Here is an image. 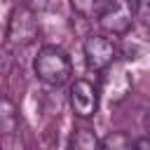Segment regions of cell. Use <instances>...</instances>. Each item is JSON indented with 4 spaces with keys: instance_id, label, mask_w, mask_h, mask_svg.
I'll list each match as a JSON object with an SVG mask.
<instances>
[{
    "instance_id": "5b68a950",
    "label": "cell",
    "mask_w": 150,
    "mask_h": 150,
    "mask_svg": "<svg viewBox=\"0 0 150 150\" xmlns=\"http://www.w3.org/2000/svg\"><path fill=\"white\" fill-rule=\"evenodd\" d=\"M129 89H131V80L122 63H112L110 68L103 70V94L108 101H112V103L122 101L129 94Z\"/></svg>"
},
{
    "instance_id": "8fae6325",
    "label": "cell",
    "mask_w": 150,
    "mask_h": 150,
    "mask_svg": "<svg viewBox=\"0 0 150 150\" xmlns=\"http://www.w3.org/2000/svg\"><path fill=\"white\" fill-rule=\"evenodd\" d=\"M136 16L150 26V0H136Z\"/></svg>"
},
{
    "instance_id": "3957f363",
    "label": "cell",
    "mask_w": 150,
    "mask_h": 150,
    "mask_svg": "<svg viewBox=\"0 0 150 150\" xmlns=\"http://www.w3.org/2000/svg\"><path fill=\"white\" fill-rule=\"evenodd\" d=\"M84 59L89 70L103 73L115 63V45L103 35H89L84 40Z\"/></svg>"
},
{
    "instance_id": "52a82bcc",
    "label": "cell",
    "mask_w": 150,
    "mask_h": 150,
    "mask_svg": "<svg viewBox=\"0 0 150 150\" xmlns=\"http://www.w3.org/2000/svg\"><path fill=\"white\" fill-rule=\"evenodd\" d=\"M70 5H73V9L82 19H96V21H101L115 7V0H70Z\"/></svg>"
},
{
    "instance_id": "6da1fadb",
    "label": "cell",
    "mask_w": 150,
    "mask_h": 150,
    "mask_svg": "<svg viewBox=\"0 0 150 150\" xmlns=\"http://www.w3.org/2000/svg\"><path fill=\"white\" fill-rule=\"evenodd\" d=\"M35 75L52 87H61L63 82H68V77L73 75V63L68 59V54L56 47V45H45L40 47L38 56H35Z\"/></svg>"
},
{
    "instance_id": "7c38bea8",
    "label": "cell",
    "mask_w": 150,
    "mask_h": 150,
    "mask_svg": "<svg viewBox=\"0 0 150 150\" xmlns=\"http://www.w3.org/2000/svg\"><path fill=\"white\" fill-rule=\"evenodd\" d=\"M131 150H150V138H136Z\"/></svg>"
},
{
    "instance_id": "9c48e42d",
    "label": "cell",
    "mask_w": 150,
    "mask_h": 150,
    "mask_svg": "<svg viewBox=\"0 0 150 150\" xmlns=\"http://www.w3.org/2000/svg\"><path fill=\"white\" fill-rule=\"evenodd\" d=\"M131 148H134V141L122 131H112L101 141V150H131Z\"/></svg>"
},
{
    "instance_id": "277c9868",
    "label": "cell",
    "mask_w": 150,
    "mask_h": 150,
    "mask_svg": "<svg viewBox=\"0 0 150 150\" xmlns=\"http://www.w3.org/2000/svg\"><path fill=\"white\" fill-rule=\"evenodd\" d=\"M70 105L75 110V115L80 117H91L98 108V91L91 82L87 80H75V84L70 87Z\"/></svg>"
},
{
    "instance_id": "7a4b0ae2",
    "label": "cell",
    "mask_w": 150,
    "mask_h": 150,
    "mask_svg": "<svg viewBox=\"0 0 150 150\" xmlns=\"http://www.w3.org/2000/svg\"><path fill=\"white\" fill-rule=\"evenodd\" d=\"M38 38V16L28 5H21L12 12L7 23V42L14 47H26Z\"/></svg>"
},
{
    "instance_id": "ba28073f",
    "label": "cell",
    "mask_w": 150,
    "mask_h": 150,
    "mask_svg": "<svg viewBox=\"0 0 150 150\" xmlns=\"http://www.w3.org/2000/svg\"><path fill=\"white\" fill-rule=\"evenodd\" d=\"M68 150H101V141L96 138V134L91 129H75L70 141H68Z\"/></svg>"
},
{
    "instance_id": "30bf717a",
    "label": "cell",
    "mask_w": 150,
    "mask_h": 150,
    "mask_svg": "<svg viewBox=\"0 0 150 150\" xmlns=\"http://www.w3.org/2000/svg\"><path fill=\"white\" fill-rule=\"evenodd\" d=\"M0 115H2V131H5V134H12V131H14V120H16V115H14V105H12L7 98L2 101V112H0Z\"/></svg>"
},
{
    "instance_id": "8992f818",
    "label": "cell",
    "mask_w": 150,
    "mask_h": 150,
    "mask_svg": "<svg viewBox=\"0 0 150 150\" xmlns=\"http://www.w3.org/2000/svg\"><path fill=\"white\" fill-rule=\"evenodd\" d=\"M98 23H101L103 30H108V33H112V35H124V33L131 28V14H129V9H127L124 5H117V2H115V7H112Z\"/></svg>"
}]
</instances>
